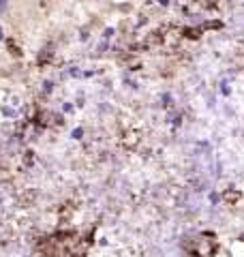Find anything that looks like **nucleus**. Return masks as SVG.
I'll list each match as a JSON object with an SVG mask.
<instances>
[{"label":"nucleus","mask_w":244,"mask_h":257,"mask_svg":"<svg viewBox=\"0 0 244 257\" xmlns=\"http://www.w3.org/2000/svg\"><path fill=\"white\" fill-rule=\"evenodd\" d=\"M3 7H5V0H0V9H3Z\"/></svg>","instance_id":"f257e3e1"}]
</instances>
